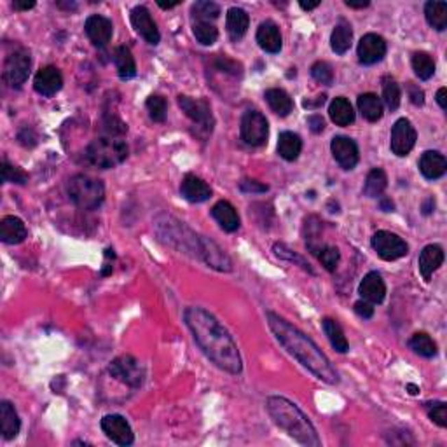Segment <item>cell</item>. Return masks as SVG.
<instances>
[{
	"mask_svg": "<svg viewBox=\"0 0 447 447\" xmlns=\"http://www.w3.org/2000/svg\"><path fill=\"white\" fill-rule=\"evenodd\" d=\"M184 320L193 332V337L204 355L208 357L219 369L229 374H239L243 370V362L238 346L226 328L219 324L215 316L200 306L185 309Z\"/></svg>",
	"mask_w": 447,
	"mask_h": 447,
	"instance_id": "cell-1",
	"label": "cell"
},
{
	"mask_svg": "<svg viewBox=\"0 0 447 447\" xmlns=\"http://www.w3.org/2000/svg\"><path fill=\"white\" fill-rule=\"evenodd\" d=\"M266 318L274 337L280 341V344L289 351L297 362L306 367L309 372H313L316 378L327 383V385H337L339 383V374L330 363V360L325 357L324 351L316 346L304 332L295 328L285 318L278 316L273 311H267Z\"/></svg>",
	"mask_w": 447,
	"mask_h": 447,
	"instance_id": "cell-2",
	"label": "cell"
},
{
	"mask_svg": "<svg viewBox=\"0 0 447 447\" xmlns=\"http://www.w3.org/2000/svg\"><path fill=\"white\" fill-rule=\"evenodd\" d=\"M266 407L269 416L274 420V423L280 428H283L297 442L313 447L320 446L322 442L318 439L315 426L309 421V418L295 404H292V402L283 397H269Z\"/></svg>",
	"mask_w": 447,
	"mask_h": 447,
	"instance_id": "cell-3",
	"label": "cell"
},
{
	"mask_svg": "<svg viewBox=\"0 0 447 447\" xmlns=\"http://www.w3.org/2000/svg\"><path fill=\"white\" fill-rule=\"evenodd\" d=\"M128 145L119 136H100L86 149V161L100 170H110L126 161Z\"/></svg>",
	"mask_w": 447,
	"mask_h": 447,
	"instance_id": "cell-4",
	"label": "cell"
},
{
	"mask_svg": "<svg viewBox=\"0 0 447 447\" xmlns=\"http://www.w3.org/2000/svg\"><path fill=\"white\" fill-rule=\"evenodd\" d=\"M70 201L82 210H97L105 200V187L101 180L89 175H73L67 185Z\"/></svg>",
	"mask_w": 447,
	"mask_h": 447,
	"instance_id": "cell-5",
	"label": "cell"
},
{
	"mask_svg": "<svg viewBox=\"0 0 447 447\" xmlns=\"http://www.w3.org/2000/svg\"><path fill=\"white\" fill-rule=\"evenodd\" d=\"M178 107L185 112V116L189 117L194 123V126L197 128V136L206 138L208 135H212L213 116L208 101L194 100V98L180 95V97H178Z\"/></svg>",
	"mask_w": 447,
	"mask_h": 447,
	"instance_id": "cell-6",
	"label": "cell"
},
{
	"mask_svg": "<svg viewBox=\"0 0 447 447\" xmlns=\"http://www.w3.org/2000/svg\"><path fill=\"white\" fill-rule=\"evenodd\" d=\"M239 133H241V140L247 145H264L267 142V135H269V126H267L266 117L258 110H247L241 117Z\"/></svg>",
	"mask_w": 447,
	"mask_h": 447,
	"instance_id": "cell-7",
	"label": "cell"
},
{
	"mask_svg": "<svg viewBox=\"0 0 447 447\" xmlns=\"http://www.w3.org/2000/svg\"><path fill=\"white\" fill-rule=\"evenodd\" d=\"M108 372H110L112 378L123 381L124 385L132 386V388L142 386L143 378H145V370H143L142 363L132 355H123L117 357L116 360H112L110 365H108Z\"/></svg>",
	"mask_w": 447,
	"mask_h": 447,
	"instance_id": "cell-8",
	"label": "cell"
},
{
	"mask_svg": "<svg viewBox=\"0 0 447 447\" xmlns=\"http://www.w3.org/2000/svg\"><path fill=\"white\" fill-rule=\"evenodd\" d=\"M32 58L25 47H18L5 58L4 63V79L12 88H21L27 82L30 73Z\"/></svg>",
	"mask_w": 447,
	"mask_h": 447,
	"instance_id": "cell-9",
	"label": "cell"
},
{
	"mask_svg": "<svg viewBox=\"0 0 447 447\" xmlns=\"http://www.w3.org/2000/svg\"><path fill=\"white\" fill-rule=\"evenodd\" d=\"M372 248L383 261H397L409 252V245L398 234L389 231H378L372 236Z\"/></svg>",
	"mask_w": 447,
	"mask_h": 447,
	"instance_id": "cell-10",
	"label": "cell"
},
{
	"mask_svg": "<svg viewBox=\"0 0 447 447\" xmlns=\"http://www.w3.org/2000/svg\"><path fill=\"white\" fill-rule=\"evenodd\" d=\"M414 145H416V130L413 123L409 119H398L391 130V140H389L391 152L398 158H404L413 151Z\"/></svg>",
	"mask_w": 447,
	"mask_h": 447,
	"instance_id": "cell-11",
	"label": "cell"
},
{
	"mask_svg": "<svg viewBox=\"0 0 447 447\" xmlns=\"http://www.w3.org/2000/svg\"><path fill=\"white\" fill-rule=\"evenodd\" d=\"M197 252H200L204 263L208 264L210 267H213V269L220 271V273L232 271V263L229 255L212 239L204 238V236L197 238Z\"/></svg>",
	"mask_w": 447,
	"mask_h": 447,
	"instance_id": "cell-12",
	"label": "cell"
},
{
	"mask_svg": "<svg viewBox=\"0 0 447 447\" xmlns=\"http://www.w3.org/2000/svg\"><path fill=\"white\" fill-rule=\"evenodd\" d=\"M101 430L105 435L117 446H132L135 437H133V430L126 418L119 416V414H108L101 420Z\"/></svg>",
	"mask_w": 447,
	"mask_h": 447,
	"instance_id": "cell-13",
	"label": "cell"
},
{
	"mask_svg": "<svg viewBox=\"0 0 447 447\" xmlns=\"http://www.w3.org/2000/svg\"><path fill=\"white\" fill-rule=\"evenodd\" d=\"M330 149L337 165L341 168H344V170H353L359 165V147L348 136H335V138H332Z\"/></svg>",
	"mask_w": 447,
	"mask_h": 447,
	"instance_id": "cell-14",
	"label": "cell"
},
{
	"mask_svg": "<svg viewBox=\"0 0 447 447\" xmlns=\"http://www.w3.org/2000/svg\"><path fill=\"white\" fill-rule=\"evenodd\" d=\"M357 54H359L360 63H363V65H374V63L381 62L386 54L385 39L378 34L363 35L359 43Z\"/></svg>",
	"mask_w": 447,
	"mask_h": 447,
	"instance_id": "cell-15",
	"label": "cell"
},
{
	"mask_svg": "<svg viewBox=\"0 0 447 447\" xmlns=\"http://www.w3.org/2000/svg\"><path fill=\"white\" fill-rule=\"evenodd\" d=\"M132 25L133 28L142 35L143 39L147 40V43L152 44V46L159 44V40H161V34H159L158 25H156L154 20H152L149 9L143 8V5H136V8L132 11Z\"/></svg>",
	"mask_w": 447,
	"mask_h": 447,
	"instance_id": "cell-16",
	"label": "cell"
},
{
	"mask_svg": "<svg viewBox=\"0 0 447 447\" xmlns=\"http://www.w3.org/2000/svg\"><path fill=\"white\" fill-rule=\"evenodd\" d=\"M84 30L88 34L89 40L97 47H105L112 39V32H114V27H112V21L104 18L100 14H93L86 20Z\"/></svg>",
	"mask_w": 447,
	"mask_h": 447,
	"instance_id": "cell-17",
	"label": "cell"
},
{
	"mask_svg": "<svg viewBox=\"0 0 447 447\" xmlns=\"http://www.w3.org/2000/svg\"><path fill=\"white\" fill-rule=\"evenodd\" d=\"M63 77L56 67H44L37 72L34 79V88L35 91L43 95V97H53L62 89Z\"/></svg>",
	"mask_w": 447,
	"mask_h": 447,
	"instance_id": "cell-18",
	"label": "cell"
},
{
	"mask_svg": "<svg viewBox=\"0 0 447 447\" xmlns=\"http://www.w3.org/2000/svg\"><path fill=\"white\" fill-rule=\"evenodd\" d=\"M180 194L191 203H203L212 197V187L196 175H185L180 184Z\"/></svg>",
	"mask_w": 447,
	"mask_h": 447,
	"instance_id": "cell-19",
	"label": "cell"
},
{
	"mask_svg": "<svg viewBox=\"0 0 447 447\" xmlns=\"http://www.w3.org/2000/svg\"><path fill=\"white\" fill-rule=\"evenodd\" d=\"M359 292L363 301L370 302V304H381L386 295V285L383 282L381 274L376 273V271H370L369 274H365V278L359 287Z\"/></svg>",
	"mask_w": 447,
	"mask_h": 447,
	"instance_id": "cell-20",
	"label": "cell"
},
{
	"mask_svg": "<svg viewBox=\"0 0 447 447\" xmlns=\"http://www.w3.org/2000/svg\"><path fill=\"white\" fill-rule=\"evenodd\" d=\"M442 263H444L442 247H439V245H428V247L423 248V252L420 254V261H418V264H420V271L426 282H430L432 274L442 266Z\"/></svg>",
	"mask_w": 447,
	"mask_h": 447,
	"instance_id": "cell-21",
	"label": "cell"
},
{
	"mask_svg": "<svg viewBox=\"0 0 447 447\" xmlns=\"http://www.w3.org/2000/svg\"><path fill=\"white\" fill-rule=\"evenodd\" d=\"M447 170V161L440 152L426 151L420 159V171L428 180H437Z\"/></svg>",
	"mask_w": 447,
	"mask_h": 447,
	"instance_id": "cell-22",
	"label": "cell"
},
{
	"mask_svg": "<svg viewBox=\"0 0 447 447\" xmlns=\"http://www.w3.org/2000/svg\"><path fill=\"white\" fill-rule=\"evenodd\" d=\"M28 231L25 228L23 220L18 217H4L0 222V239L8 245H18L27 238Z\"/></svg>",
	"mask_w": 447,
	"mask_h": 447,
	"instance_id": "cell-23",
	"label": "cell"
},
{
	"mask_svg": "<svg viewBox=\"0 0 447 447\" xmlns=\"http://www.w3.org/2000/svg\"><path fill=\"white\" fill-rule=\"evenodd\" d=\"M257 43L266 53H280L282 49V34L273 21H264L257 30Z\"/></svg>",
	"mask_w": 447,
	"mask_h": 447,
	"instance_id": "cell-24",
	"label": "cell"
},
{
	"mask_svg": "<svg viewBox=\"0 0 447 447\" xmlns=\"http://www.w3.org/2000/svg\"><path fill=\"white\" fill-rule=\"evenodd\" d=\"M212 215L224 231L234 232L239 229V215L229 201H219L212 208Z\"/></svg>",
	"mask_w": 447,
	"mask_h": 447,
	"instance_id": "cell-25",
	"label": "cell"
},
{
	"mask_svg": "<svg viewBox=\"0 0 447 447\" xmlns=\"http://www.w3.org/2000/svg\"><path fill=\"white\" fill-rule=\"evenodd\" d=\"M308 248L309 252L320 261L325 269L330 271V273L335 271V267H337V264H339L341 261V254L337 248L330 247V245L320 243V241H316V239H308Z\"/></svg>",
	"mask_w": 447,
	"mask_h": 447,
	"instance_id": "cell-26",
	"label": "cell"
},
{
	"mask_svg": "<svg viewBox=\"0 0 447 447\" xmlns=\"http://www.w3.org/2000/svg\"><path fill=\"white\" fill-rule=\"evenodd\" d=\"M0 426H2V435H4L5 440L14 439L20 433V418H18L14 405L8 400L0 404Z\"/></svg>",
	"mask_w": 447,
	"mask_h": 447,
	"instance_id": "cell-27",
	"label": "cell"
},
{
	"mask_svg": "<svg viewBox=\"0 0 447 447\" xmlns=\"http://www.w3.org/2000/svg\"><path fill=\"white\" fill-rule=\"evenodd\" d=\"M248 25H250V18H248L247 11L239 8H231L228 11V18H226V27H228V34L232 40H239L247 34Z\"/></svg>",
	"mask_w": 447,
	"mask_h": 447,
	"instance_id": "cell-28",
	"label": "cell"
},
{
	"mask_svg": "<svg viewBox=\"0 0 447 447\" xmlns=\"http://www.w3.org/2000/svg\"><path fill=\"white\" fill-rule=\"evenodd\" d=\"M353 43V30L346 20H339L330 35V47L335 54H344Z\"/></svg>",
	"mask_w": 447,
	"mask_h": 447,
	"instance_id": "cell-29",
	"label": "cell"
},
{
	"mask_svg": "<svg viewBox=\"0 0 447 447\" xmlns=\"http://www.w3.org/2000/svg\"><path fill=\"white\" fill-rule=\"evenodd\" d=\"M302 151L301 136L292 132H283L278 138V154L285 161H295Z\"/></svg>",
	"mask_w": 447,
	"mask_h": 447,
	"instance_id": "cell-30",
	"label": "cell"
},
{
	"mask_svg": "<svg viewBox=\"0 0 447 447\" xmlns=\"http://www.w3.org/2000/svg\"><path fill=\"white\" fill-rule=\"evenodd\" d=\"M328 114H330V119L334 121L337 126H350L353 121H355V112H353V107H351L350 100L344 97L334 98V101L328 107Z\"/></svg>",
	"mask_w": 447,
	"mask_h": 447,
	"instance_id": "cell-31",
	"label": "cell"
},
{
	"mask_svg": "<svg viewBox=\"0 0 447 447\" xmlns=\"http://www.w3.org/2000/svg\"><path fill=\"white\" fill-rule=\"evenodd\" d=\"M264 97H266V101L269 104V107L273 108V112L274 114H278V116L285 117L292 112L293 101L285 89H280V88L267 89Z\"/></svg>",
	"mask_w": 447,
	"mask_h": 447,
	"instance_id": "cell-32",
	"label": "cell"
},
{
	"mask_svg": "<svg viewBox=\"0 0 447 447\" xmlns=\"http://www.w3.org/2000/svg\"><path fill=\"white\" fill-rule=\"evenodd\" d=\"M359 110L369 123H378L383 117V104L374 93H363V95H360Z\"/></svg>",
	"mask_w": 447,
	"mask_h": 447,
	"instance_id": "cell-33",
	"label": "cell"
},
{
	"mask_svg": "<svg viewBox=\"0 0 447 447\" xmlns=\"http://www.w3.org/2000/svg\"><path fill=\"white\" fill-rule=\"evenodd\" d=\"M114 63H116L117 73L121 79H132L136 75V63L132 51L121 46L114 51Z\"/></svg>",
	"mask_w": 447,
	"mask_h": 447,
	"instance_id": "cell-34",
	"label": "cell"
},
{
	"mask_svg": "<svg viewBox=\"0 0 447 447\" xmlns=\"http://www.w3.org/2000/svg\"><path fill=\"white\" fill-rule=\"evenodd\" d=\"M424 16L430 27L437 32H444L447 28V4L446 2H426Z\"/></svg>",
	"mask_w": 447,
	"mask_h": 447,
	"instance_id": "cell-35",
	"label": "cell"
},
{
	"mask_svg": "<svg viewBox=\"0 0 447 447\" xmlns=\"http://www.w3.org/2000/svg\"><path fill=\"white\" fill-rule=\"evenodd\" d=\"M324 332H325V335L328 337V341H330L332 348H334L335 351H339V353H346V351L350 350V344H348L346 335H344L343 328H341V325L337 324V322L332 320V318H325Z\"/></svg>",
	"mask_w": 447,
	"mask_h": 447,
	"instance_id": "cell-36",
	"label": "cell"
},
{
	"mask_svg": "<svg viewBox=\"0 0 447 447\" xmlns=\"http://www.w3.org/2000/svg\"><path fill=\"white\" fill-rule=\"evenodd\" d=\"M409 348L416 353V355L424 357V359H433L437 355V344L435 341L424 332H416L409 341Z\"/></svg>",
	"mask_w": 447,
	"mask_h": 447,
	"instance_id": "cell-37",
	"label": "cell"
},
{
	"mask_svg": "<svg viewBox=\"0 0 447 447\" xmlns=\"http://www.w3.org/2000/svg\"><path fill=\"white\" fill-rule=\"evenodd\" d=\"M386 185H388V177H386L385 170L381 168H374L367 175L365 185H363V194L369 197H379L385 193Z\"/></svg>",
	"mask_w": 447,
	"mask_h": 447,
	"instance_id": "cell-38",
	"label": "cell"
},
{
	"mask_svg": "<svg viewBox=\"0 0 447 447\" xmlns=\"http://www.w3.org/2000/svg\"><path fill=\"white\" fill-rule=\"evenodd\" d=\"M413 69L418 77L428 81L435 73V62L428 53L418 51V53L413 54Z\"/></svg>",
	"mask_w": 447,
	"mask_h": 447,
	"instance_id": "cell-39",
	"label": "cell"
},
{
	"mask_svg": "<svg viewBox=\"0 0 447 447\" xmlns=\"http://www.w3.org/2000/svg\"><path fill=\"white\" fill-rule=\"evenodd\" d=\"M400 86L397 84V81L391 75H385L383 77V100H385L386 107L391 112L397 110L400 107Z\"/></svg>",
	"mask_w": 447,
	"mask_h": 447,
	"instance_id": "cell-40",
	"label": "cell"
},
{
	"mask_svg": "<svg viewBox=\"0 0 447 447\" xmlns=\"http://www.w3.org/2000/svg\"><path fill=\"white\" fill-rule=\"evenodd\" d=\"M193 34L197 43L203 44V46H212L219 37V30L210 21H194Z\"/></svg>",
	"mask_w": 447,
	"mask_h": 447,
	"instance_id": "cell-41",
	"label": "cell"
},
{
	"mask_svg": "<svg viewBox=\"0 0 447 447\" xmlns=\"http://www.w3.org/2000/svg\"><path fill=\"white\" fill-rule=\"evenodd\" d=\"M220 14V8L215 2L210 0H200L196 4H193V18L194 21H213L217 20Z\"/></svg>",
	"mask_w": 447,
	"mask_h": 447,
	"instance_id": "cell-42",
	"label": "cell"
},
{
	"mask_svg": "<svg viewBox=\"0 0 447 447\" xmlns=\"http://www.w3.org/2000/svg\"><path fill=\"white\" fill-rule=\"evenodd\" d=\"M145 107L154 123H162V121L166 119V108H168V105H166V100L162 97L152 95V97L147 98Z\"/></svg>",
	"mask_w": 447,
	"mask_h": 447,
	"instance_id": "cell-43",
	"label": "cell"
},
{
	"mask_svg": "<svg viewBox=\"0 0 447 447\" xmlns=\"http://www.w3.org/2000/svg\"><path fill=\"white\" fill-rule=\"evenodd\" d=\"M2 180L5 182V184H27L28 182V175L25 173L23 170H20V168H16V166L9 165L8 161L2 162Z\"/></svg>",
	"mask_w": 447,
	"mask_h": 447,
	"instance_id": "cell-44",
	"label": "cell"
},
{
	"mask_svg": "<svg viewBox=\"0 0 447 447\" xmlns=\"http://www.w3.org/2000/svg\"><path fill=\"white\" fill-rule=\"evenodd\" d=\"M311 75L315 81L322 82L325 86H330L334 82V70L327 62H316L311 67Z\"/></svg>",
	"mask_w": 447,
	"mask_h": 447,
	"instance_id": "cell-45",
	"label": "cell"
},
{
	"mask_svg": "<svg viewBox=\"0 0 447 447\" xmlns=\"http://www.w3.org/2000/svg\"><path fill=\"white\" fill-rule=\"evenodd\" d=\"M426 405V413L428 416H430V420L433 421V423H437L439 426L446 428L447 426V407L444 402H430V404H424Z\"/></svg>",
	"mask_w": 447,
	"mask_h": 447,
	"instance_id": "cell-46",
	"label": "cell"
},
{
	"mask_svg": "<svg viewBox=\"0 0 447 447\" xmlns=\"http://www.w3.org/2000/svg\"><path fill=\"white\" fill-rule=\"evenodd\" d=\"M274 252H276V254L280 255V257L287 258V261H292V263H297V264H299V266L302 267V269H306V271H309V273H313L311 267H309V264L306 263L304 258L299 257V255H295V254H292V252H290L287 247H283V245H274Z\"/></svg>",
	"mask_w": 447,
	"mask_h": 447,
	"instance_id": "cell-47",
	"label": "cell"
},
{
	"mask_svg": "<svg viewBox=\"0 0 447 447\" xmlns=\"http://www.w3.org/2000/svg\"><path fill=\"white\" fill-rule=\"evenodd\" d=\"M215 67L219 70H222V72L232 73V75H239V73H241V65L229 60L228 56H219V58L215 60Z\"/></svg>",
	"mask_w": 447,
	"mask_h": 447,
	"instance_id": "cell-48",
	"label": "cell"
},
{
	"mask_svg": "<svg viewBox=\"0 0 447 447\" xmlns=\"http://www.w3.org/2000/svg\"><path fill=\"white\" fill-rule=\"evenodd\" d=\"M239 189L247 194H261V193H267V189H269V187L264 184H261V182H257V180H248V178H245L243 182H239Z\"/></svg>",
	"mask_w": 447,
	"mask_h": 447,
	"instance_id": "cell-49",
	"label": "cell"
},
{
	"mask_svg": "<svg viewBox=\"0 0 447 447\" xmlns=\"http://www.w3.org/2000/svg\"><path fill=\"white\" fill-rule=\"evenodd\" d=\"M407 91H409V98H411V101H413L414 105H418V107H420V105L424 104V93L420 86L413 84V82H409Z\"/></svg>",
	"mask_w": 447,
	"mask_h": 447,
	"instance_id": "cell-50",
	"label": "cell"
},
{
	"mask_svg": "<svg viewBox=\"0 0 447 447\" xmlns=\"http://www.w3.org/2000/svg\"><path fill=\"white\" fill-rule=\"evenodd\" d=\"M355 311L357 315L362 316V318H365V320H369V318H372L374 316V308H372V304L367 301H359L355 302Z\"/></svg>",
	"mask_w": 447,
	"mask_h": 447,
	"instance_id": "cell-51",
	"label": "cell"
},
{
	"mask_svg": "<svg viewBox=\"0 0 447 447\" xmlns=\"http://www.w3.org/2000/svg\"><path fill=\"white\" fill-rule=\"evenodd\" d=\"M308 124H309V128H311L313 133H322V132H324L325 123H324V119H322L320 116H311L308 119Z\"/></svg>",
	"mask_w": 447,
	"mask_h": 447,
	"instance_id": "cell-52",
	"label": "cell"
},
{
	"mask_svg": "<svg viewBox=\"0 0 447 447\" xmlns=\"http://www.w3.org/2000/svg\"><path fill=\"white\" fill-rule=\"evenodd\" d=\"M446 97H447V89L440 88L439 93H437V101H439V105H440V108H442V110H446V108H447Z\"/></svg>",
	"mask_w": 447,
	"mask_h": 447,
	"instance_id": "cell-53",
	"label": "cell"
},
{
	"mask_svg": "<svg viewBox=\"0 0 447 447\" xmlns=\"http://www.w3.org/2000/svg\"><path fill=\"white\" fill-rule=\"evenodd\" d=\"M12 8H14L16 11H28V9L35 8V2L34 0H30V2H14V4H12Z\"/></svg>",
	"mask_w": 447,
	"mask_h": 447,
	"instance_id": "cell-54",
	"label": "cell"
},
{
	"mask_svg": "<svg viewBox=\"0 0 447 447\" xmlns=\"http://www.w3.org/2000/svg\"><path fill=\"white\" fill-rule=\"evenodd\" d=\"M346 5L351 9H363V8H369L370 2H351V0H346Z\"/></svg>",
	"mask_w": 447,
	"mask_h": 447,
	"instance_id": "cell-55",
	"label": "cell"
},
{
	"mask_svg": "<svg viewBox=\"0 0 447 447\" xmlns=\"http://www.w3.org/2000/svg\"><path fill=\"white\" fill-rule=\"evenodd\" d=\"M318 5H320V2H308V4H306V2H301V8L304 9V11H311V9L318 8Z\"/></svg>",
	"mask_w": 447,
	"mask_h": 447,
	"instance_id": "cell-56",
	"label": "cell"
},
{
	"mask_svg": "<svg viewBox=\"0 0 447 447\" xmlns=\"http://www.w3.org/2000/svg\"><path fill=\"white\" fill-rule=\"evenodd\" d=\"M381 206H383V210H385V212H394V203H391L389 200H383Z\"/></svg>",
	"mask_w": 447,
	"mask_h": 447,
	"instance_id": "cell-57",
	"label": "cell"
},
{
	"mask_svg": "<svg viewBox=\"0 0 447 447\" xmlns=\"http://www.w3.org/2000/svg\"><path fill=\"white\" fill-rule=\"evenodd\" d=\"M178 5V2H173V4H161V2H159V8L161 9H173V8H177Z\"/></svg>",
	"mask_w": 447,
	"mask_h": 447,
	"instance_id": "cell-58",
	"label": "cell"
},
{
	"mask_svg": "<svg viewBox=\"0 0 447 447\" xmlns=\"http://www.w3.org/2000/svg\"><path fill=\"white\" fill-rule=\"evenodd\" d=\"M407 389L411 395H416L418 391H420V389H418V386H414V385H407Z\"/></svg>",
	"mask_w": 447,
	"mask_h": 447,
	"instance_id": "cell-59",
	"label": "cell"
}]
</instances>
